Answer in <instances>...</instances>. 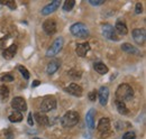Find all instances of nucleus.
<instances>
[{
  "label": "nucleus",
  "instance_id": "3",
  "mask_svg": "<svg viewBox=\"0 0 146 139\" xmlns=\"http://www.w3.org/2000/svg\"><path fill=\"white\" fill-rule=\"evenodd\" d=\"M70 32L74 37H78V38H87L90 32H89V28L83 24V23H75L73 24L70 28Z\"/></svg>",
  "mask_w": 146,
  "mask_h": 139
},
{
  "label": "nucleus",
  "instance_id": "29",
  "mask_svg": "<svg viewBox=\"0 0 146 139\" xmlns=\"http://www.w3.org/2000/svg\"><path fill=\"white\" fill-rule=\"evenodd\" d=\"M1 81L2 82H13L14 81V76L11 74H5L1 76Z\"/></svg>",
  "mask_w": 146,
  "mask_h": 139
},
{
  "label": "nucleus",
  "instance_id": "30",
  "mask_svg": "<svg viewBox=\"0 0 146 139\" xmlns=\"http://www.w3.org/2000/svg\"><path fill=\"white\" fill-rule=\"evenodd\" d=\"M135 137H136L135 132H133V131H128V132H126V134L123 136V138L121 139H135Z\"/></svg>",
  "mask_w": 146,
  "mask_h": 139
},
{
  "label": "nucleus",
  "instance_id": "13",
  "mask_svg": "<svg viewBox=\"0 0 146 139\" xmlns=\"http://www.w3.org/2000/svg\"><path fill=\"white\" fill-rule=\"evenodd\" d=\"M65 91H66L68 93L74 95V97H81L82 93H83L82 87H80L79 84H76V83H71L69 87H65Z\"/></svg>",
  "mask_w": 146,
  "mask_h": 139
},
{
  "label": "nucleus",
  "instance_id": "34",
  "mask_svg": "<svg viewBox=\"0 0 146 139\" xmlns=\"http://www.w3.org/2000/svg\"><path fill=\"white\" fill-rule=\"evenodd\" d=\"M32 117H33V115H32V113H29V115H28V120H27V122H28V124H29V126H33V123H34Z\"/></svg>",
  "mask_w": 146,
  "mask_h": 139
},
{
  "label": "nucleus",
  "instance_id": "22",
  "mask_svg": "<svg viewBox=\"0 0 146 139\" xmlns=\"http://www.w3.org/2000/svg\"><path fill=\"white\" fill-rule=\"evenodd\" d=\"M115 103H116L117 110H118V112H119L120 115H127L128 109H127V107H126V104H125L124 101H120V100H117V99H116Z\"/></svg>",
  "mask_w": 146,
  "mask_h": 139
},
{
  "label": "nucleus",
  "instance_id": "28",
  "mask_svg": "<svg viewBox=\"0 0 146 139\" xmlns=\"http://www.w3.org/2000/svg\"><path fill=\"white\" fill-rule=\"evenodd\" d=\"M0 3H1V5H6V6H8L11 10H15V9H16V2L13 1V0H8V1L0 0Z\"/></svg>",
  "mask_w": 146,
  "mask_h": 139
},
{
  "label": "nucleus",
  "instance_id": "10",
  "mask_svg": "<svg viewBox=\"0 0 146 139\" xmlns=\"http://www.w3.org/2000/svg\"><path fill=\"white\" fill-rule=\"evenodd\" d=\"M60 5H61L60 0H54V1H52L51 3H48L47 6H45V7L43 8V10H42V15L47 16V15H50V14L54 13L55 10H57V9H58Z\"/></svg>",
  "mask_w": 146,
  "mask_h": 139
},
{
  "label": "nucleus",
  "instance_id": "31",
  "mask_svg": "<svg viewBox=\"0 0 146 139\" xmlns=\"http://www.w3.org/2000/svg\"><path fill=\"white\" fill-rule=\"evenodd\" d=\"M89 100L90 101H96V99H97V97H98V92L96 91V90H93V91H91L90 93H89Z\"/></svg>",
  "mask_w": 146,
  "mask_h": 139
},
{
  "label": "nucleus",
  "instance_id": "35",
  "mask_svg": "<svg viewBox=\"0 0 146 139\" xmlns=\"http://www.w3.org/2000/svg\"><path fill=\"white\" fill-rule=\"evenodd\" d=\"M37 85H39V81H38V80H36V81H34V83L32 84V87H37Z\"/></svg>",
  "mask_w": 146,
  "mask_h": 139
},
{
  "label": "nucleus",
  "instance_id": "15",
  "mask_svg": "<svg viewBox=\"0 0 146 139\" xmlns=\"http://www.w3.org/2000/svg\"><path fill=\"white\" fill-rule=\"evenodd\" d=\"M115 32H116V34H119V35H127L128 33V29H127V26H126V24L124 23V20H117V23H116V25H115Z\"/></svg>",
  "mask_w": 146,
  "mask_h": 139
},
{
  "label": "nucleus",
  "instance_id": "12",
  "mask_svg": "<svg viewBox=\"0 0 146 139\" xmlns=\"http://www.w3.org/2000/svg\"><path fill=\"white\" fill-rule=\"evenodd\" d=\"M89 51H90V44L87 43V42H86V43H80V44H78L76 47H75V53H76V55L80 56V57H84Z\"/></svg>",
  "mask_w": 146,
  "mask_h": 139
},
{
  "label": "nucleus",
  "instance_id": "14",
  "mask_svg": "<svg viewBox=\"0 0 146 139\" xmlns=\"http://www.w3.org/2000/svg\"><path fill=\"white\" fill-rule=\"evenodd\" d=\"M97 129H98V131L101 132V134H106V132H108L110 129L109 118H101L100 121H99V123H98Z\"/></svg>",
  "mask_w": 146,
  "mask_h": 139
},
{
  "label": "nucleus",
  "instance_id": "23",
  "mask_svg": "<svg viewBox=\"0 0 146 139\" xmlns=\"http://www.w3.org/2000/svg\"><path fill=\"white\" fill-rule=\"evenodd\" d=\"M68 74H69V76H70L72 80H78V79H80V77L82 76V72L78 69L70 70V71L68 72Z\"/></svg>",
  "mask_w": 146,
  "mask_h": 139
},
{
  "label": "nucleus",
  "instance_id": "21",
  "mask_svg": "<svg viewBox=\"0 0 146 139\" xmlns=\"http://www.w3.org/2000/svg\"><path fill=\"white\" fill-rule=\"evenodd\" d=\"M34 117H35L36 121L38 122L39 124H42V126H48L50 120H48V117H47L45 113H42V112H36V113L34 115Z\"/></svg>",
  "mask_w": 146,
  "mask_h": 139
},
{
  "label": "nucleus",
  "instance_id": "26",
  "mask_svg": "<svg viewBox=\"0 0 146 139\" xmlns=\"http://www.w3.org/2000/svg\"><path fill=\"white\" fill-rule=\"evenodd\" d=\"M9 97V89L6 85H1L0 87V98L2 100H6Z\"/></svg>",
  "mask_w": 146,
  "mask_h": 139
},
{
  "label": "nucleus",
  "instance_id": "24",
  "mask_svg": "<svg viewBox=\"0 0 146 139\" xmlns=\"http://www.w3.org/2000/svg\"><path fill=\"white\" fill-rule=\"evenodd\" d=\"M21 120H23V115L20 112L15 111L14 113H11L9 116V121L10 122H20Z\"/></svg>",
  "mask_w": 146,
  "mask_h": 139
},
{
  "label": "nucleus",
  "instance_id": "19",
  "mask_svg": "<svg viewBox=\"0 0 146 139\" xmlns=\"http://www.w3.org/2000/svg\"><path fill=\"white\" fill-rule=\"evenodd\" d=\"M93 69L96 70L97 73H99V74H101V75L107 74L108 71H109V69L107 68V65H106L105 63H102V62H96V63L93 64Z\"/></svg>",
  "mask_w": 146,
  "mask_h": 139
},
{
  "label": "nucleus",
  "instance_id": "17",
  "mask_svg": "<svg viewBox=\"0 0 146 139\" xmlns=\"http://www.w3.org/2000/svg\"><path fill=\"white\" fill-rule=\"evenodd\" d=\"M16 53H17V45L13 44V45H10L8 48H6V50L3 51L2 56H3V58H6V60H11V58L16 55Z\"/></svg>",
  "mask_w": 146,
  "mask_h": 139
},
{
  "label": "nucleus",
  "instance_id": "7",
  "mask_svg": "<svg viewBox=\"0 0 146 139\" xmlns=\"http://www.w3.org/2000/svg\"><path fill=\"white\" fill-rule=\"evenodd\" d=\"M11 107L13 109H15V111L17 112H25L27 110V103H26V100L21 97H16L13 99L11 101Z\"/></svg>",
  "mask_w": 146,
  "mask_h": 139
},
{
  "label": "nucleus",
  "instance_id": "25",
  "mask_svg": "<svg viewBox=\"0 0 146 139\" xmlns=\"http://www.w3.org/2000/svg\"><path fill=\"white\" fill-rule=\"evenodd\" d=\"M74 5H75V1L74 0H66V1H64L63 10L64 11H71L73 9V7H74Z\"/></svg>",
  "mask_w": 146,
  "mask_h": 139
},
{
  "label": "nucleus",
  "instance_id": "5",
  "mask_svg": "<svg viewBox=\"0 0 146 139\" xmlns=\"http://www.w3.org/2000/svg\"><path fill=\"white\" fill-rule=\"evenodd\" d=\"M101 33H102V36L106 37L107 39L109 40H113V42H118L119 40V37L118 35L116 34L113 27L110 25V24H104L101 26Z\"/></svg>",
  "mask_w": 146,
  "mask_h": 139
},
{
  "label": "nucleus",
  "instance_id": "18",
  "mask_svg": "<svg viewBox=\"0 0 146 139\" xmlns=\"http://www.w3.org/2000/svg\"><path fill=\"white\" fill-rule=\"evenodd\" d=\"M121 50H123L125 53H127V54H131V55H141V51H139L137 47L130 45L129 43H124V44L121 45Z\"/></svg>",
  "mask_w": 146,
  "mask_h": 139
},
{
  "label": "nucleus",
  "instance_id": "4",
  "mask_svg": "<svg viewBox=\"0 0 146 139\" xmlns=\"http://www.w3.org/2000/svg\"><path fill=\"white\" fill-rule=\"evenodd\" d=\"M63 45H64V39H63V37H57L54 40V43L52 44V46L47 50L46 56H47V57H54L55 55H57L58 53L62 51Z\"/></svg>",
  "mask_w": 146,
  "mask_h": 139
},
{
  "label": "nucleus",
  "instance_id": "2",
  "mask_svg": "<svg viewBox=\"0 0 146 139\" xmlns=\"http://www.w3.org/2000/svg\"><path fill=\"white\" fill-rule=\"evenodd\" d=\"M80 120V116L76 111H68L61 119V124L62 127L64 128H71V127H74L78 122Z\"/></svg>",
  "mask_w": 146,
  "mask_h": 139
},
{
  "label": "nucleus",
  "instance_id": "11",
  "mask_svg": "<svg viewBox=\"0 0 146 139\" xmlns=\"http://www.w3.org/2000/svg\"><path fill=\"white\" fill-rule=\"evenodd\" d=\"M98 97H99V102L101 105H106L108 103V98H109V89L107 87H101L98 91Z\"/></svg>",
  "mask_w": 146,
  "mask_h": 139
},
{
  "label": "nucleus",
  "instance_id": "9",
  "mask_svg": "<svg viewBox=\"0 0 146 139\" xmlns=\"http://www.w3.org/2000/svg\"><path fill=\"white\" fill-rule=\"evenodd\" d=\"M145 29L143 28H136L133 30V38L137 45H144L145 43Z\"/></svg>",
  "mask_w": 146,
  "mask_h": 139
},
{
  "label": "nucleus",
  "instance_id": "27",
  "mask_svg": "<svg viewBox=\"0 0 146 139\" xmlns=\"http://www.w3.org/2000/svg\"><path fill=\"white\" fill-rule=\"evenodd\" d=\"M18 71L21 73V75L24 76V79H26V80H28L29 79V72H28V70L26 69L25 66H23V65H20V66H18Z\"/></svg>",
  "mask_w": 146,
  "mask_h": 139
},
{
  "label": "nucleus",
  "instance_id": "8",
  "mask_svg": "<svg viewBox=\"0 0 146 139\" xmlns=\"http://www.w3.org/2000/svg\"><path fill=\"white\" fill-rule=\"evenodd\" d=\"M43 30L45 32V34L48 35V36L54 35L56 33V30H57V25H56L54 19H47L46 21H44Z\"/></svg>",
  "mask_w": 146,
  "mask_h": 139
},
{
  "label": "nucleus",
  "instance_id": "33",
  "mask_svg": "<svg viewBox=\"0 0 146 139\" xmlns=\"http://www.w3.org/2000/svg\"><path fill=\"white\" fill-rule=\"evenodd\" d=\"M142 11H143V6H142V3H141V2L136 3V7H135V13H136V14H141Z\"/></svg>",
  "mask_w": 146,
  "mask_h": 139
},
{
  "label": "nucleus",
  "instance_id": "1",
  "mask_svg": "<svg viewBox=\"0 0 146 139\" xmlns=\"http://www.w3.org/2000/svg\"><path fill=\"white\" fill-rule=\"evenodd\" d=\"M133 95H134L133 87H130L129 84H126V83L120 84L116 90V99L117 100H120V101L125 102V101L130 100L133 98Z\"/></svg>",
  "mask_w": 146,
  "mask_h": 139
},
{
  "label": "nucleus",
  "instance_id": "16",
  "mask_svg": "<svg viewBox=\"0 0 146 139\" xmlns=\"http://www.w3.org/2000/svg\"><path fill=\"white\" fill-rule=\"evenodd\" d=\"M94 118H96V109H90L86 115V122L89 129L94 128Z\"/></svg>",
  "mask_w": 146,
  "mask_h": 139
},
{
  "label": "nucleus",
  "instance_id": "6",
  "mask_svg": "<svg viewBox=\"0 0 146 139\" xmlns=\"http://www.w3.org/2000/svg\"><path fill=\"white\" fill-rule=\"evenodd\" d=\"M56 108V99L54 97H46L43 102L40 103V111L42 113H46L50 112L52 110H54Z\"/></svg>",
  "mask_w": 146,
  "mask_h": 139
},
{
  "label": "nucleus",
  "instance_id": "36",
  "mask_svg": "<svg viewBox=\"0 0 146 139\" xmlns=\"http://www.w3.org/2000/svg\"><path fill=\"white\" fill-rule=\"evenodd\" d=\"M34 139H38V138H34Z\"/></svg>",
  "mask_w": 146,
  "mask_h": 139
},
{
  "label": "nucleus",
  "instance_id": "32",
  "mask_svg": "<svg viewBox=\"0 0 146 139\" xmlns=\"http://www.w3.org/2000/svg\"><path fill=\"white\" fill-rule=\"evenodd\" d=\"M105 2V0H89V3L92 6H100Z\"/></svg>",
  "mask_w": 146,
  "mask_h": 139
},
{
  "label": "nucleus",
  "instance_id": "20",
  "mask_svg": "<svg viewBox=\"0 0 146 139\" xmlns=\"http://www.w3.org/2000/svg\"><path fill=\"white\" fill-rule=\"evenodd\" d=\"M60 65H61L60 61H52V62H50V63L47 64V68H46V73H47L48 75L54 74L55 72L60 69Z\"/></svg>",
  "mask_w": 146,
  "mask_h": 139
}]
</instances>
